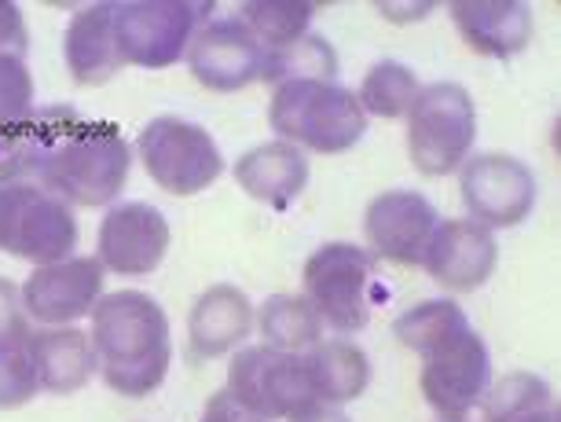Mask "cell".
Listing matches in <instances>:
<instances>
[{"instance_id": "20", "label": "cell", "mask_w": 561, "mask_h": 422, "mask_svg": "<svg viewBox=\"0 0 561 422\" xmlns=\"http://www.w3.org/2000/svg\"><path fill=\"white\" fill-rule=\"evenodd\" d=\"M62 56H67L70 78L78 84H89V89L92 84H107L114 73L125 67V59L118 52V37H114L111 0L81 8V12L70 19L67 41H62Z\"/></svg>"}, {"instance_id": "24", "label": "cell", "mask_w": 561, "mask_h": 422, "mask_svg": "<svg viewBox=\"0 0 561 422\" xmlns=\"http://www.w3.org/2000/svg\"><path fill=\"white\" fill-rule=\"evenodd\" d=\"M239 12V19L264 48L283 52L309 34L316 4L309 0H247Z\"/></svg>"}, {"instance_id": "3", "label": "cell", "mask_w": 561, "mask_h": 422, "mask_svg": "<svg viewBox=\"0 0 561 422\" xmlns=\"http://www.w3.org/2000/svg\"><path fill=\"white\" fill-rule=\"evenodd\" d=\"M78 247V217L62 195L15 162H0V250L34 265L67 261Z\"/></svg>"}, {"instance_id": "18", "label": "cell", "mask_w": 561, "mask_h": 422, "mask_svg": "<svg viewBox=\"0 0 561 422\" xmlns=\"http://www.w3.org/2000/svg\"><path fill=\"white\" fill-rule=\"evenodd\" d=\"M253 327V305L239 287L217 283L198 294L187 316V353L192 361H217L231 353Z\"/></svg>"}, {"instance_id": "31", "label": "cell", "mask_w": 561, "mask_h": 422, "mask_svg": "<svg viewBox=\"0 0 561 422\" xmlns=\"http://www.w3.org/2000/svg\"><path fill=\"white\" fill-rule=\"evenodd\" d=\"M30 345V316L23 309V290L0 276V353Z\"/></svg>"}, {"instance_id": "14", "label": "cell", "mask_w": 561, "mask_h": 422, "mask_svg": "<svg viewBox=\"0 0 561 422\" xmlns=\"http://www.w3.org/2000/svg\"><path fill=\"white\" fill-rule=\"evenodd\" d=\"M169 220L151 203H118L100 225V265L118 276H147L169 250Z\"/></svg>"}, {"instance_id": "33", "label": "cell", "mask_w": 561, "mask_h": 422, "mask_svg": "<svg viewBox=\"0 0 561 422\" xmlns=\"http://www.w3.org/2000/svg\"><path fill=\"white\" fill-rule=\"evenodd\" d=\"M198 422H264V419L253 415L250 408H242L239 400L228 394V389H220V394H214L206 400L203 419H198Z\"/></svg>"}, {"instance_id": "27", "label": "cell", "mask_w": 561, "mask_h": 422, "mask_svg": "<svg viewBox=\"0 0 561 422\" xmlns=\"http://www.w3.org/2000/svg\"><path fill=\"white\" fill-rule=\"evenodd\" d=\"M34 111V78H30L26 59L0 56V158H8V151L19 144Z\"/></svg>"}, {"instance_id": "26", "label": "cell", "mask_w": 561, "mask_h": 422, "mask_svg": "<svg viewBox=\"0 0 561 422\" xmlns=\"http://www.w3.org/2000/svg\"><path fill=\"white\" fill-rule=\"evenodd\" d=\"M415 96H419L415 73L397 59L375 62L356 92L364 114H378V118H404L411 111V103H415Z\"/></svg>"}, {"instance_id": "12", "label": "cell", "mask_w": 561, "mask_h": 422, "mask_svg": "<svg viewBox=\"0 0 561 422\" xmlns=\"http://www.w3.org/2000/svg\"><path fill=\"white\" fill-rule=\"evenodd\" d=\"M192 78L209 92H239L253 81H264L268 70V48L250 34L239 15L214 19L195 34L187 48Z\"/></svg>"}, {"instance_id": "1", "label": "cell", "mask_w": 561, "mask_h": 422, "mask_svg": "<svg viewBox=\"0 0 561 422\" xmlns=\"http://www.w3.org/2000/svg\"><path fill=\"white\" fill-rule=\"evenodd\" d=\"M8 162L45 181L70 206H114L129 181L133 155L118 125L84 122L67 103H51L34 111Z\"/></svg>"}, {"instance_id": "29", "label": "cell", "mask_w": 561, "mask_h": 422, "mask_svg": "<svg viewBox=\"0 0 561 422\" xmlns=\"http://www.w3.org/2000/svg\"><path fill=\"white\" fill-rule=\"evenodd\" d=\"M481 400H484L481 422H522L528 415H536V411L554 408L550 404V386L539 375L528 372L503 375L500 383L489 386V394Z\"/></svg>"}, {"instance_id": "17", "label": "cell", "mask_w": 561, "mask_h": 422, "mask_svg": "<svg viewBox=\"0 0 561 422\" xmlns=\"http://www.w3.org/2000/svg\"><path fill=\"white\" fill-rule=\"evenodd\" d=\"M451 19L478 56L511 59L533 41V12L522 0H455Z\"/></svg>"}, {"instance_id": "8", "label": "cell", "mask_w": 561, "mask_h": 422, "mask_svg": "<svg viewBox=\"0 0 561 422\" xmlns=\"http://www.w3.org/2000/svg\"><path fill=\"white\" fill-rule=\"evenodd\" d=\"M305 298L334 331H364L375 305V258L353 242H327L305 261Z\"/></svg>"}, {"instance_id": "15", "label": "cell", "mask_w": 561, "mask_h": 422, "mask_svg": "<svg viewBox=\"0 0 561 422\" xmlns=\"http://www.w3.org/2000/svg\"><path fill=\"white\" fill-rule=\"evenodd\" d=\"M437 225V209L419 192H382L370 198L364 214V231L375 253L404 269L422 265V253H426Z\"/></svg>"}, {"instance_id": "9", "label": "cell", "mask_w": 561, "mask_h": 422, "mask_svg": "<svg viewBox=\"0 0 561 422\" xmlns=\"http://www.w3.org/2000/svg\"><path fill=\"white\" fill-rule=\"evenodd\" d=\"M228 394L264 422H294L312 404H320L305 356L268 350V345H253V350L236 353V361L228 367Z\"/></svg>"}, {"instance_id": "7", "label": "cell", "mask_w": 561, "mask_h": 422, "mask_svg": "<svg viewBox=\"0 0 561 422\" xmlns=\"http://www.w3.org/2000/svg\"><path fill=\"white\" fill-rule=\"evenodd\" d=\"M136 151L147 176L176 198L206 192L225 173V155L214 136L203 125L173 118V114L147 122L136 136Z\"/></svg>"}, {"instance_id": "21", "label": "cell", "mask_w": 561, "mask_h": 422, "mask_svg": "<svg viewBox=\"0 0 561 422\" xmlns=\"http://www.w3.org/2000/svg\"><path fill=\"white\" fill-rule=\"evenodd\" d=\"M30 356L37 367V383L48 394H78L96 375V345L81 327H45L30 334Z\"/></svg>"}, {"instance_id": "23", "label": "cell", "mask_w": 561, "mask_h": 422, "mask_svg": "<svg viewBox=\"0 0 561 422\" xmlns=\"http://www.w3.org/2000/svg\"><path fill=\"white\" fill-rule=\"evenodd\" d=\"M257 327L264 334V345L279 353H305L323 342V320L316 316L305 294H272L261 305Z\"/></svg>"}, {"instance_id": "13", "label": "cell", "mask_w": 561, "mask_h": 422, "mask_svg": "<svg viewBox=\"0 0 561 422\" xmlns=\"http://www.w3.org/2000/svg\"><path fill=\"white\" fill-rule=\"evenodd\" d=\"M103 269L100 258H67L56 265H41L23 283V309L30 320L48 327H70L89 316L103 298Z\"/></svg>"}, {"instance_id": "22", "label": "cell", "mask_w": 561, "mask_h": 422, "mask_svg": "<svg viewBox=\"0 0 561 422\" xmlns=\"http://www.w3.org/2000/svg\"><path fill=\"white\" fill-rule=\"evenodd\" d=\"M305 364H309V378L320 404H348V400L364 397V389L370 386L367 353L356 342H345V338L312 345Z\"/></svg>"}, {"instance_id": "28", "label": "cell", "mask_w": 561, "mask_h": 422, "mask_svg": "<svg viewBox=\"0 0 561 422\" xmlns=\"http://www.w3.org/2000/svg\"><path fill=\"white\" fill-rule=\"evenodd\" d=\"M337 73V52L331 48V41L320 34H305L301 41H294L290 48L268 52V70L264 81L283 84V81H334Z\"/></svg>"}, {"instance_id": "11", "label": "cell", "mask_w": 561, "mask_h": 422, "mask_svg": "<svg viewBox=\"0 0 561 422\" xmlns=\"http://www.w3.org/2000/svg\"><path fill=\"white\" fill-rule=\"evenodd\" d=\"M459 195L481 228H514L536 206V176L514 155H473L459 166Z\"/></svg>"}, {"instance_id": "25", "label": "cell", "mask_w": 561, "mask_h": 422, "mask_svg": "<svg viewBox=\"0 0 561 422\" xmlns=\"http://www.w3.org/2000/svg\"><path fill=\"white\" fill-rule=\"evenodd\" d=\"M462 331H470V320H466V312L448 298L422 301L393 323L397 342L404 345V350L419 353V356L433 353L437 345H444L448 338L462 334Z\"/></svg>"}, {"instance_id": "35", "label": "cell", "mask_w": 561, "mask_h": 422, "mask_svg": "<svg viewBox=\"0 0 561 422\" xmlns=\"http://www.w3.org/2000/svg\"><path fill=\"white\" fill-rule=\"evenodd\" d=\"M522 422H561V419H558V411H554V408H543V411H536V415H528V419H522Z\"/></svg>"}, {"instance_id": "30", "label": "cell", "mask_w": 561, "mask_h": 422, "mask_svg": "<svg viewBox=\"0 0 561 422\" xmlns=\"http://www.w3.org/2000/svg\"><path fill=\"white\" fill-rule=\"evenodd\" d=\"M37 367L34 356H30V345L23 350H8L0 353V411L23 408L37 397Z\"/></svg>"}, {"instance_id": "2", "label": "cell", "mask_w": 561, "mask_h": 422, "mask_svg": "<svg viewBox=\"0 0 561 422\" xmlns=\"http://www.w3.org/2000/svg\"><path fill=\"white\" fill-rule=\"evenodd\" d=\"M92 345L114 394L147 397L165 383L173 364V338L162 305L140 290L103 294L92 309Z\"/></svg>"}, {"instance_id": "4", "label": "cell", "mask_w": 561, "mask_h": 422, "mask_svg": "<svg viewBox=\"0 0 561 422\" xmlns=\"http://www.w3.org/2000/svg\"><path fill=\"white\" fill-rule=\"evenodd\" d=\"M279 140L316 155H345L364 140L367 114L348 89L334 81H283L268 107Z\"/></svg>"}, {"instance_id": "5", "label": "cell", "mask_w": 561, "mask_h": 422, "mask_svg": "<svg viewBox=\"0 0 561 422\" xmlns=\"http://www.w3.org/2000/svg\"><path fill=\"white\" fill-rule=\"evenodd\" d=\"M478 140V107L455 81L419 89L408 111V155L422 176L455 173Z\"/></svg>"}, {"instance_id": "32", "label": "cell", "mask_w": 561, "mask_h": 422, "mask_svg": "<svg viewBox=\"0 0 561 422\" xmlns=\"http://www.w3.org/2000/svg\"><path fill=\"white\" fill-rule=\"evenodd\" d=\"M30 48V34L23 23V12L12 0H0V56H19L26 59Z\"/></svg>"}, {"instance_id": "16", "label": "cell", "mask_w": 561, "mask_h": 422, "mask_svg": "<svg viewBox=\"0 0 561 422\" xmlns=\"http://www.w3.org/2000/svg\"><path fill=\"white\" fill-rule=\"evenodd\" d=\"M495 261H500L495 236L478 220H440L422 253V269L430 272V280L459 294L484 287L495 272Z\"/></svg>"}, {"instance_id": "19", "label": "cell", "mask_w": 561, "mask_h": 422, "mask_svg": "<svg viewBox=\"0 0 561 422\" xmlns=\"http://www.w3.org/2000/svg\"><path fill=\"white\" fill-rule=\"evenodd\" d=\"M236 184L264 206L290 209L309 187V158L287 140L261 144L236 162Z\"/></svg>"}, {"instance_id": "10", "label": "cell", "mask_w": 561, "mask_h": 422, "mask_svg": "<svg viewBox=\"0 0 561 422\" xmlns=\"http://www.w3.org/2000/svg\"><path fill=\"white\" fill-rule=\"evenodd\" d=\"M492 386V356L481 334L462 331L422 356V394L444 422H462Z\"/></svg>"}, {"instance_id": "6", "label": "cell", "mask_w": 561, "mask_h": 422, "mask_svg": "<svg viewBox=\"0 0 561 422\" xmlns=\"http://www.w3.org/2000/svg\"><path fill=\"white\" fill-rule=\"evenodd\" d=\"M214 4L203 0H122L114 4V37L125 67L165 70L187 56Z\"/></svg>"}, {"instance_id": "34", "label": "cell", "mask_w": 561, "mask_h": 422, "mask_svg": "<svg viewBox=\"0 0 561 422\" xmlns=\"http://www.w3.org/2000/svg\"><path fill=\"white\" fill-rule=\"evenodd\" d=\"M294 422H348V419L334 404H312L309 411H305V415H298Z\"/></svg>"}]
</instances>
